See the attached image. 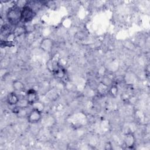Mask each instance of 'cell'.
Here are the masks:
<instances>
[{"label":"cell","mask_w":150,"mask_h":150,"mask_svg":"<svg viewBox=\"0 0 150 150\" xmlns=\"http://www.w3.org/2000/svg\"><path fill=\"white\" fill-rule=\"evenodd\" d=\"M112 148V146L111 144H110V143H107L105 145V149H111Z\"/></svg>","instance_id":"cell-13"},{"label":"cell","mask_w":150,"mask_h":150,"mask_svg":"<svg viewBox=\"0 0 150 150\" xmlns=\"http://www.w3.org/2000/svg\"><path fill=\"white\" fill-rule=\"evenodd\" d=\"M12 86L14 91L17 92H22L25 89V86L24 83L19 80H14L12 82Z\"/></svg>","instance_id":"cell-9"},{"label":"cell","mask_w":150,"mask_h":150,"mask_svg":"<svg viewBox=\"0 0 150 150\" xmlns=\"http://www.w3.org/2000/svg\"><path fill=\"white\" fill-rule=\"evenodd\" d=\"M13 34L16 37L20 36L26 33V28L25 26H16L15 29L13 31Z\"/></svg>","instance_id":"cell-10"},{"label":"cell","mask_w":150,"mask_h":150,"mask_svg":"<svg viewBox=\"0 0 150 150\" xmlns=\"http://www.w3.org/2000/svg\"><path fill=\"white\" fill-rule=\"evenodd\" d=\"M26 97L27 104L30 105L39 101L38 93L34 88H29L26 92Z\"/></svg>","instance_id":"cell-5"},{"label":"cell","mask_w":150,"mask_h":150,"mask_svg":"<svg viewBox=\"0 0 150 150\" xmlns=\"http://www.w3.org/2000/svg\"><path fill=\"white\" fill-rule=\"evenodd\" d=\"M54 46V41L49 38H43L40 42L39 47L45 52H50Z\"/></svg>","instance_id":"cell-4"},{"label":"cell","mask_w":150,"mask_h":150,"mask_svg":"<svg viewBox=\"0 0 150 150\" xmlns=\"http://www.w3.org/2000/svg\"><path fill=\"white\" fill-rule=\"evenodd\" d=\"M21 11L22 8L18 5L11 7L6 13V18L10 24L13 26H18L21 22Z\"/></svg>","instance_id":"cell-1"},{"label":"cell","mask_w":150,"mask_h":150,"mask_svg":"<svg viewBox=\"0 0 150 150\" xmlns=\"http://www.w3.org/2000/svg\"><path fill=\"white\" fill-rule=\"evenodd\" d=\"M53 73H54V75L59 79L63 78L65 75L64 70L63 69H62L61 67H57L53 71Z\"/></svg>","instance_id":"cell-12"},{"label":"cell","mask_w":150,"mask_h":150,"mask_svg":"<svg viewBox=\"0 0 150 150\" xmlns=\"http://www.w3.org/2000/svg\"><path fill=\"white\" fill-rule=\"evenodd\" d=\"M136 138L134 134L132 132H127L124 137V143L127 148L132 149L135 146Z\"/></svg>","instance_id":"cell-6"},{"label":"cell","mask_w":150,"mask_h":150,"mask_svg":"<svg viewBox=\"0 0 150 150\" xmlns=\"http://www.w3.org/2000/svg\"><path fill=\"white\" fill-rule=\"evenodd\" d=\"M6 102L9 105L15 106L19 102V98L15 92H11L7 95Z\"/></svg>","instance_id":"cell-8"},{"label":"cell","mask_w":150,"mask_h":150,"mask_svg":"<svg viewBox=\"0 0 150 150\" xmlns=\"http://www.w3.org/2000/svg\"><path fill=\"white\" fill-rule=\"evenodd\" d=\"M12 111L15 113L18 118H27L29 111L27 108V107L25 106H15Z\"/></svg>","instance_id":"cell-7"},{"label":"cell","mask_w":150,"mask_h":150,"mask_svg":"<svg viewBox=\"0 0 150 150\" xmlns=\"http://www.w3.org/2000/svg\"><path fill=\"white\" fill-rule=\"evenodd\" d=\"M42 118V111L36 108H32L27 117L28 121L30 124H36L40 121Z\"/></svg>","instance_id":"cell-3"},{"label":"cell","mask_w":150,"mask_h":150,"mask_svg":"<svg viewBox=\"0 0 150 150\" xmlns=\"http://www.w3.org/2000/svg\"><path fill=\"white\" fill-rule=\"evenodd\" d=\"M35 16V12L33 8L29 5H25L22 8L21 21L24 23H28L32 21Z\"/></svg>","instance_id":"cell-2"},{"label":"cell","mask_w":150,"mask_h":150,"mask_svg":"<svg viewBox=\"0 0 150 150\" xmlns=\"http://www.w3.org/2000/svg\"><path fill=\"white\" fill-rule=\"evenodd\" d=\"M109 93L113 97H116L118 94V87L116 84H111L109 88Z\"/></svg>","instance_id":"cell-11"}]
</instances>
